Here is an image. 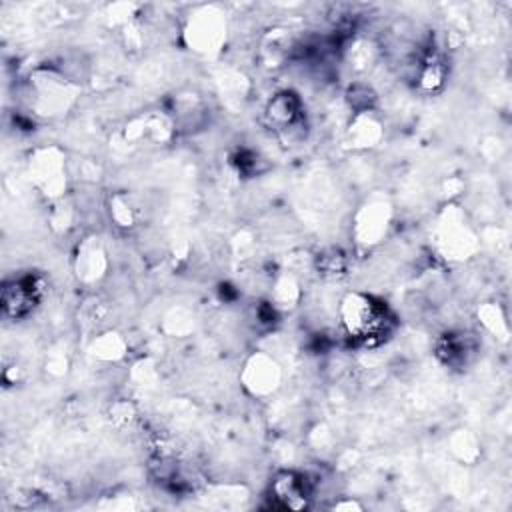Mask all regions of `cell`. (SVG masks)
<instances>
[{
	"label": "cell",
	"instance_id": "3",
	"mask_svg": "<svg viewBox=\"0 0 512 512\" xmlns=\"http://www.w3.org/2000/svg\"><path fill=\"white\" fill-rule=\"evenodd\" d=\"M312 494V480L306 474L294 470H282L274 476L270 484V498L276 500L280 508H304Z\"/></svg>",
	"mask_w": 512,
	"mask_h": 512
},
{
	"label": "cell",
	"instance_id": "1",
	"mask_svg": "<svg viewBox=\"0 0 512 512\" xmlns=\"http://www.w3.org/2000/svg\"><path fill=\"white\" fill-rule=\"evenodd\" d=\"M340 324L346 336L362 348L382 344L396 326L386 302L364 292H350L342 298Z\"/></svg>",
	"mask_w": 512,
	"mask_h": 512
},
{
	"label": "cell",
	"instance_id": "2",
	"mask_svg": "<svg viewBox=\"0 0 512 512\" xmlns=\"http://www.w3.org/2000/svg\"><path fill=\"white\" fill-rule=\"evenodd\" d=\"M42 286H44L42 278L34 274H26L18 280L6 282L2 290L4 314L10 318H24L28 312H32V308L40 300L44 290Z\"/></svg>",
	"mask_w": 512,
	"mask_h": 512
}]
</instances>
